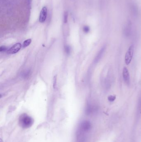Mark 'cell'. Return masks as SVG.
<instances>
[{
  "label": "cell",
  "mask_w": 141,
  "mask_h": 142,
  "mask_svg": "<svg viewBox=\"0 0 141 142\" xmlns=\"http://www.w3.org/2000/svg\"><path fill=\"white\" fill-rule=\"evenodd\" d=\"M122 76L126 84L129 85L130 83V77L129 72L127 69L125 67L123 69Z\"/></svg>",
  "instance_id": "5b68a950"
},
{
  "label": "cell",
  "mask_w": 141,
  "mask_h": 142,
  "mask_svg": "<svg viewBox=\"0 0 141 142\" xmlns=\"http://www.w3.org/2000/svg\"><path fill=\"white\" fill-rule=\"evenodd\" d=\"M53 80H54V81H53V84H54V87H55V85L56 84V77H54Z\"/></svg>",
  "instance_id": "ac0fdd59"
},
{
  "label": "cell",
  "mask_w": 141,
  "mask_h": 142,
  "mask_svg": "<svg viewBox=\"0 0 141 142\" xmlns=\"http://www.w3.org/2000/svg\"><path fill=\"white\" fill-rule=\"evenodd\" d=\"M31 39H28L25 41H24V42L23 43V47L24 48L27 47L28 46L30 45V44H31Z\"/></svg>",
  "instance_id": "30bf717a"
},
{
  "label": "cell",
  "mask_w": 141,
  "mask_h": 142,
  "mask_svg": "<svg viewBox=\"0 0 141 142\" xmlns=\"http://www.w3.org/2000/svg\"><path fill=\"white\" fill-rule=\"evenodd\" d=\"M47 15V9L46 7H44L42 8L40 12V16L39 18V21L40 23H44L46 19Z\"/></svg>",
  "instance_id": "277c9868"
},
{
  "label": "cell",
  "mask_w": 141,
  "mask_h": 142,
  "mask_svg": "<svg viewBox=\"0 0 141 142\" xmlns=\"http://www.w3.org/2000/svg\"><path fill=\"white\" fill-rule=\"evenodd\" d=\"M105 50V47H103V48H102V49L99 51V52L98 53V54L97 55V56H96V57L95 59V61L96 62H98V61H99V60L101 59V57H102V55H103V53L104 52Z\"/></svg>",
  "instance_id": "ba28073f"
},
{
  "label": "cell",
  "mask_w": 141,
  "mask_h": 142,
  "mask_svg": "<svg viewBox=\"0 0 141 142\" xmlns=\"http://www.w3.org/2000/svg\"><path fill=\"white\" fill-rule=\"evenodd\" d=\"M131 31H132V28H131L130 23H127V24L126 25L124 28V34L126 36H129L130 35Z\"/></svg>",
  "instance_id": "52a82bcc"
},
{
  "label": "cell",
  "mask_w": 141,
  "mask_h": 142,
  "mask_svg": "<svg viewBox=\"0 0 141 142\" xmlns=\"http://www.w3.org/2000/svg\"><path fill=\"white\" fill-rule=\"evenodd\" d=\"M19 123L20 126L24 129L31 127L34 123L33 118L26 114H23L19 116Z\"/></svg>",
  "instance_id": "6da1fadb"
},
{
  "label": "cell",
  "mask_w": 141,
  "mask_h": 142,
  "mask_svg": "<svg viewBox=\"0 0 141 142\" xmlns=\"http://www.w3.org/2000/svg\"><path fill=\"white\" fill-rule=\"evenodd\" d=\"M22 47V45L19 43H18L14 45L11 47L7 51L8 53L10 54H14L18 53V51L21 49Z\"/></svg>",
  "instance_id": "3957f363"
},
{
  "label": "cell",
  "mask_w": 141,
  "mask_h": 142,
  "mask_svg": "<svg viewBox=\"0 0 141 142\" xmlns=\"http://www.w3.org/2000/svg\"><path fill=\"white\" fill-rule=\"evenodd\" d=\"M89 30H90L89 28V27L87 26H85L83 28V30H84V31L85 32H86V33L88 32L89 31Z\"/></svg>",
  "instance_id": "e0dca14e"
},
{
  "label": "cell",
  "mask_w": 141,
  "mask_h": 142,
  "mask_svg": "<svg viewBox=\"0 0 141 142\" xmlns=\"http://www.w3.org/2000/svg\"><path fill=\"white\" fill-rule=\"evenodd\" d=\"M68 13L67 12H65L64 15V22L65 23H66L68 22Z\"/></svg>",
  "instance_id": "4fadbf2b"
},
{
  "label": "cell",
  "mask_w": 141,
  "mask_h": 142,
  "mask_svg": "<svg viewBox=\"0 0 141 142\" xmlns=\"http://www.w3.org/2000/svg\"><path fill=\"white\" fill-rule=\"evenodd\" d=\"M30 71H27L26 72H24L23 74V77H24V78H27V77H28V76L30 75Z\"/></svg>",
  "instance_id": "9a60e30c"
},
{
  "label": "cell",
  "mask_w": 141,
  "mask_h": 142,
  "mask_svg": "<svg viewBox=\"0 0 141 142\" xmlns=\"http://www.w3.org/2000/svg\"><path fill=\"white\" fill-rule=\"evenodd\" d=\"M7 49H8L7 47H6L5 46H2L0 47V51L1 52L8 51Z\"/></svg>",
  "instance_id": "2e32d148"
},
{
  "label": "cell",
  "mask_w": 141,
  "mask_h": 142,
  "mask_svg": "<svg viewBox=\"0 0 141 142\" xmlns=\"http://www.w3.org/2000/svg\"><path fill=\"white\" fill-rule=\"evenodd\" d=\"M91 124L90 122L88 121H84L81 125V128L83 131H88L91 128Z\"/></svg>",
  "instance_id": "8992f818"
},
{
  "label": "cell",
  "mask_w": 141,
  "mask_h": 142,
  "mask_svg": "<svg viewBox=\"0 0 141 142\" xmlns=\"http://www.w3.org/2000/svg\"><path fill=\"white\" fill-rule=\"evenodd\" d=\"M93 110H94L93 107L91 105H88L86 109V113L88 115H89L92 112Z\"/></svg>",
  "instance_id": "8fae6325"
},
{
  "label": "cell",
  "mask_w": 141,
  "mask_h": 142,
  "mask_svg": "<svg viewBox=\"0 0 141 142\" xmlns=\"http://www.w3.org/2000/svg\"><path fill=\"white\" fill-rule=\"evenodd\" d=\"M131 12L132 16H137L138 12V10L137 6L135 5H132L131 7Z\"/></svg>",
  "instance_id": "9c48e42d"
},
{
  "label": "cell",
  "mask_w": 141,
  "mask_h": 142,
  "mask_svg": "<svg viewBox=\"0 0 141 142\" xmlns=\"http://www.w3.org/2000/svg\"><path fill=\"white\" fill-rule=\"evenodd\" d=\"M108 100L109 101L111 102H113L115 101L116 97L115 96H112V95H110L108 97Z\"/></svg>",
  "instance_id": "7c38bea8"
},
{
  "label": "cell",
  "mask_w": 141,
  "mask_h": 142,
  "mask_svg": "<svg viewBox=\"0 0 141 142\" xmlns=\"http://www.w3.org/2000/svg\"><path fill=\"white\" fill-rule=\"evenodd\" d=\"M71 51V49L69 46H66L65 47V51L67 54H69Z\"/></svg>",
  "instance_id": "5bb4252c"
},
{
  "label": "cell",
  "mask_w": 141,
  "mask_h": 142,
  "mask_svg": "<svg viewBox=\"0 0 141 142\" xmlns=\"http://www.w3.org/2000/svg\"><path fill=\"white\" fill-rule=\"evenodd\" d=\"M134 46L133 45H131L129 47L127 53H126V56H125V62L126 65H128L130 63L132 57L134 53Z\"/></svg>",
  "instance_id": "7a4b0ae2"
}]
</instances>
